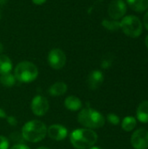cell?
<instances>
[{
	"label": "cell",
	"mask_w": 148,
	"mask_h": 149,
	"mask_svg": "<svg viewBox=\"0 0 148 149\" xmlns=\"http://www.w3.org/2000/svg\"><path fill=\"white\" fill-rule=\"evenodd\" d=\"M78 121L89 129L100 128L105 125V117L97 110L87 107L82 109L78 114Z\"/></svg>",
	"instance_id": "3"
},
{
	"label": "cell",
	"mask_w": 148,
	"mask_h": 149,
	"mask_svg": "<svg viewBox=\"0 0 148 149\" xmlns=\"http://www.w3.org/2000/svg\"><path fill=\"white\" fill-rule=\"evenodd\" d=\"M3 51V44L0 42V54H2Z\"/></svg>",
	"instance_id": "28"
},
{
	"label": "cell",
	"mask_w": 148,
	"mask_h": 149,
	"mask_svg": "<svg viewBox=\"0 0 148 149\" xmlns=\"http://www.w3.org/2000/svg\"><path fill=\"white\" fill-rule=\"evenodd\" d=\"M120 29L130 38H138L142 33L143 25L139 17L135 16H126L120 22Z\"/></svg>",
	"instance_id": "5"
},
{
	"label": "cell",
	"mask_w": 148,
	"mask_h": 149,
	"mask_svg": "<svg viewBox=\"0 0 148 149\" xmlns=\"http://www.w3.org/2000/svg\"><path fill=\"white\" fill-rule=\"evenodd\" d=\"M145 43H146V45H147V49H148V35L147 36V38H146Z\"/></svg>",
	"instance_id": "30"
},
{
	"label": "cell",
	"mask_w": 148,
	"mask_h": 149,
	"mask_svg": "<svg viewBox=\"0 0 148 149\" xmlns=\"http://www.w3.org/2000/svg\"><path fill=\"white\" fill-rule=\"evenodd\" d=\"M6 2H7V0H0V5H3V4H5V3H6Z\"/></svg>",
	"instance_id": "29"
},
{
	"label": "cell",
	"mask_w": 148,
	"mask_h": 149,
	"mask_svg": "<svg viewBox=\"0 0 148 149\" xmlns=\"http://www.w3.org/2000/svg\"><path fill=\"white\" fill-rule=\"evenodd\" d=\"M132 10L138 12H143L148 9V0H126Z\"/></svg>",
	"instance_id": "16"
},
{
	"label": "cell",
	"mask_w": 148,
	"mask_h": 149,
	"mask_svg": "<svg viewBox=\"0 0 148 149\" xmlns=\"http://www.w3.org/2000/svg\"><path fill=\"white\" fill-rule=\"evenodd\" d=\"M67 85L64 82H57L54 83L48 90V93L50 95L57 97V96H62L67 92Z\"/></svg>",
	"instance_id": "13"
},
{
	"label": "cell",
	"mask_w": 148,
	"mask_h": 149,
	"mask_svg": "<svg viewBox=\"0 0 148 149\" xmlns=\"http://www.w3.org/2000/svg\"><path fill=\"white\" fill-rule=\"evenodd\" d=\"M38 75V67L31 62L23 61L17 65L14 71L16 79L23 83H30L34 81Z\"/></svg>",
	"instance_id": "4"
},
{
	"label": "cell",
	"mask_w": 148,
	"mask_h": 149,
	"mask_svg": "<svg viewBox=\"0 0 148 149\" xmlns=\"http://www.w3.org/2000/svg\"><path fill=\"white\" fill-rule=\"evenodd\" d=\"M137 125V120L134 117L132 116H127L123 119L121 122V127L122 129L125 130L126 132H130L133 131Z\"/></svg>",
	"instance_id": "17"
},
{
	"label": "cell",
	"mask_w": 148,
	"mask_h": 149,
	"mask_svg": "<svg viewBox=\"0 0 148 149\" xmlns=\"http://www.w3.org/2000/svg\"><path fill=\"white\" fill-rule=\"evenodd\" d=\"M31 107L32 113L37 116H44L50 108L48 100L42 95H36L31 100Z\"/></svg>",
	"instance_id": "7"
},
{
	"label": "cell",
	"mask_w": 148,
	"mask_h": 149,
	"mask_svg": "<svg viewBox=\"0 0 148 149\" xmlns=\"http://www.w3.org/2000/svg\"><path fill=\"white\" fill-rule=\"evenodd\" d=\"M31 1L34 4H37V5H41L46 2V0H31Z\"/></svg>",
	"instance_id": "26"
},
{
	"label": "cell",
	"mask_w": 148,
	"mask_h": 149,
	"mask_svg": "<svg viewBox=\"0 0 148 149\" xmlns=\"http://www.w3.org/2000/svg\"><path fill=\"white\" fill-rule=\"evenodd\" d=\"M6 119H7V122H8L10 126H12V127L17 126V120H16L15 117H13V116H8V117H6Z\"/></svg>",
	"instance_id": "23"
},
{
	"label": "cell",
	"mask_w": 148,
	"mask_h": 149,
	"mask_svg": "<svg viewBox=\"0 0 148 149\" xmlns=\"http://www.w3.org/2000/svg\"><path fill=\"white\" fill-rule=\"evenodd\" d=\"M104 82V74L101 71L95 70L89 73L87 78V85L90 89H98Z\"/></svg>",
	"instance_id": "11"
},
{
	"label": "cell",
	"mask_w": 148,
	"mask_h": 149,
	"mask_svg": "<svg viewBox=\"0 0 148 149\" xmlns=\"http://www.w3.org/2000/svg\"><path fill=\"white\" fill-rule=\"evenodd\" d=\"M16 78L10 72L0 75V83L5 87H11L15 85Z\"/></svg>",
	"instance_id": "18"
},
{
	"label": "cell",
	"mask_w": 148,
	"mask_h": 149,
	"mask_svg": "<svg viewBox=\"0 0 148 149\" xmlns=\"http://www.w3.org/2000/svg\"><path fill=\"white\" fill-rule=\"evenodd\" d=\"M83 104L82 101L80 100L79 98L74 96V95H71L68 96L65 100V107H66V109L70 110V111H78L79 109H81Z\"/></svg>",
	"instance_id": "12"
},
{
	"label": "cell",
	"mask_w": 148,
	"mask_h": 149,
	"mask_svg": "<svg viewBox=\"0 0 148 149\" xmlns=\"http://www.w3.org/2000/svg\"><path fill=\"white\" fill-rule=\"evenodd\" d=\"M143 20H144V25H145L146 29L148 31V11L146 13V14H145Z\"/></svg>",
	"instance_id": "25"
},
{
	"label": "cell",
	"mask_w": 148,
	"mask_h": 149,
	"mask_svg": "<svg viewBox=\"0 0 148 149\" xmlns=\"http://www.w3.org/2000/svg\"><path fill=\"white\" fill-rule=\"evenodd\" d=\"M102 25L109 31H118L120 29V23L117 20H109V19H104L102 21Z\"/></svg>",
	"instance_id": "19"
},
{
	"label": "cell",
	"mask_w": 148,
	"mask_h": 149,
	"mask_svg": "<svg viewBox=\"0 0 148 149\" xmlns=\"http://www.w3.org/2000/svg\"><path fill=\"white\" fill-rule=\"evenodd\" d=\"M1 17H2V10L0 9V19H1Z\"/></svg>",
	"instance_id": "33"
},
{
	"label": "cell",
	"mask_w": 148,
	"mask_h": 149,
	"mask_svg": "<svg viewBox=\"0 0 148 149\" xmlns=\"http://www.w3.org/2000/svg\"><path fill=\"white\" fill-rule=\"evenodd\" d=\"M47 134V127L40 120H31L24 124L22 128V137L24 141L37 143L41 141Z\"/></svg>",
	"instance_id": "2"
},
{
	"label": "cell",
	"mask_w": 148,
	"mask_h": 149,
	"mask_svg": "<svg viewBox=\"0 0 148 149\" xmlns=\"http://www.w3.org/2000/svg\"><path fill=\"white\" fill-rule=\"evenodd\" d=\"M112 63H113V60L112 58H106L102 60V63H101V67L104 68V69H107L109 68L111 65H112Z\"/></svg>",
	"instance_id": "22"
},
{
	"label": "cell",
	"mask_w": 148,
	"mask_h": 149,
	"mask_svg": "<svg viewBox=\"0 0 148 149\" xmlns=\"http://www.w3.org/2000/svg\"><path fill=\"white\" fill-rule=\"evenodd\" d=\"M131 143L134 149L148 148V131L144 128L136 130L131 138Z\"/></svg>",
	"instance_id": "9"
},
{
	"label": "cell",
	"mask_w": 148,
	"mask_h": 149,
	"mask_svg": "<svg viewBox=\"0 0 148 149\" xmlns=\"http://www.w3.org/2000/svg\"><path fill=\"white\" fill-rule=\"evenodd\" d=\"M72 145L77 149H88L98 141V134L92 129L81 128L72 132L70 135Z\"/></svg>",
	"instance_id": "1"
},
{
	"label": "cell",
	"mask_w": 148,
	"mask_h": 149,
	"mask_svg": "<svg viewBox=\"0 0 148 149\" xmlns=\"http://www.w3.org/2000/svg\"><path fill=\"white\" fill-rule=\"evenodd\" d=\"M9 145L8 139L3 135H0V149H8Z\"/></svg>",
	"instance_id": "21"
},
{
	"label": "cell",
	"mask_w": 148,
	"mask_h": 149,
	"mask_svg": "<svg viewBox=\"0 0 148 149\" xmlns=\"http://www.w3.org/2000/svg\"><path fill=\"white\" fill-rule=\"evenodd\" d=\"M88 149H102L101 148H99V147H91V148H89Z\"/></svg>",
	"instance_id": "31"
},
{
	"label": "cell",
	"mask_w": 148,
	"mask_h": 149,
	"mask_svg": "<svg viewBox=\"0 0 148 149\" xmlns=\"http://www.w3.org/2000/svg\"><path fill=\"white\" fill-rule=\"evenodd\" d=\"M6 117H7V115H6V113L4 112V110L0 108V119H4Z\"/></svg>",
	"instance_id": "27"
},
{
	"label": "cell",
	"mask_w": 148,
	"mask_h": 149,
	"mask_svg": "<svg viewBox=\"0 0 148 149\" xmlns=\"http://www.w3.org/2000/svg\"><path fill=\"white\" fill-rule=\"evenodd\" d=\"M10 149H31L28 146L24 145V144H17V145H14Z\"/></svg>",
	"instance_id": "24"
},
{
	"label": "cell",
	"mask_w": 148,
	"mask_h": 149,
	"mask_svg": "<svg viewBox=\"0 0 148 149\" xmlns=\"http://www.w3.org/2000/svg\"><path fill=\"white\" fill-rule=\"evenodd\" d=\"M137 119L141 123H148V101H143L140 104L136 111Z\"/></svg>",
	"instance_id": "14"
},
{
	"label": "cell",
	"mask_w": 148,
	"mask_h": 149,
	"mask_svg": "<svg viewBox=\"0 0 148 149\" xmlns=\"http://www.w3.org/2000/svg\"><path fill=\"white\" fill-rule=\"evenodd\" d=\"M37 149H50L48 148H46V147H40V148H38Z\"/></svg>",
	"instance_id": "32"
},
{
	"label": "cell",
	"mask_w": 148,
	"mask_h": 149,
	"mask_svg": "<svg viewBox=\"0 0 148 149\" xmlns=\"http://www.w3.org/2000/svg\"><path fill=\"white\" fill-rule=\"evenodd\" d=\"M12 70V62L10 58L3 54H0V75L10 72Z\"/></svg>",
	"instance_id": "15"
},
{
	"label": "cell",
	"mask_w": 148,
	"mask_h": 149,
	"mask_svg": "<svg viewBox=\"0 0 148 149\" xmlns=\"http://www.w3.org/2000/svg\"><path fill=\"white\" fill-rule=\"evenodd\" d=\"M108 15L113 20L122 18L126 12V5L123 0H113L108 6Z\"/></svg>",
	"instance_id": "8"
},
{
	"label": "cell",
	"mask_w": 148,
	"mask_h": 149,
	"mask_svg": "<svg viewBox=\"0 0 148 149\" xmlns=\"http://www.w3.org/2000/svg\"><path fill=\"white\" fill-rule=\"evenodd\" d=\"M106 120H107V121L109 123H111L112 125H115V126L119 125L120 122V117L117 114H115V113H109V114H107Z\"/></svg>",
	"instance_id": "20"
},
{
	"label": "cell",
	"mask_w": 148,
	"mask_h": 149,
	"mask_svg": "<svg viewBox=\"0 0 148 149\" xmlns=\"http://www.w3.org/2000/svg\"><path fill=\"white\" fill-rule=\"evenodd\" d=\"M47 59L50 66L55 70L62 69L66 63V56L65 52L58 48H54L51 50L48 54Z\"/></svg>",
	"instance_id": "6"
},
{
	"label": "cell",
	"mask_w": 148,
	"mask_h": 149,
	"mask_svg": "<svg viewBox=\"0 0 148 149\" xmlns=\"http://www.w3.org/2000/svg\"><path fill=\"white\" fill-rule=\"evenodd\" d=\"M47 134L51 139L57 141H60L66 138L68 134V130L62 125L54 124L47 128Z\"/></svg>",
	"instance_id": "10"
}]
</instances>
